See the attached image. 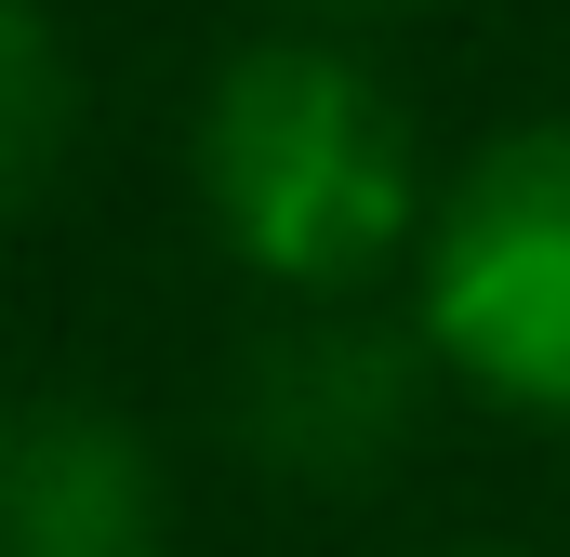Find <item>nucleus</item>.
<instances>
[{"instance_id":"nucleus-1","label":"nucleus","mask_w":570,"mask_h":557,"mask_svg":"<svg viewBox=\"0 0 570 557\" xmlns=\"http://www.w3.org/2000/svg\"><path fill=\"white\" fill-rule=\"evenodd\" d=\"M186 173H199L213 253L279 305H358L385 266H412V240L438 213L399 94L332 27L239 40L213 67V94H199Z\"/></svg>"},{"instance_id":"nucleus-6","label":"nucleus","mask_w":570,"mask_h":557,"mask_svg":"<svg viewBox=\"0 0 570 557\" xmlns=\"http://www.w3.org/2000/svg\"><path fill=\"white\" fill-rule=\"evenodd\" d=\"M279 13H385V0H279Z\"/></svg>"},{"instance_id":"nucleus-3","label":"nucleus","mask_w":570,"mask_h":557,"mask_svg":"<svg viewBox=\"0 0 570 557\" xmlns=\"http://www.w3.org/2000/svg\"><path fill=\"white\" fill-rule=\"evenodd\" d=\"M425 332L412 319H372V305H279L253 345H239V372H226V438L292 478V491H372L399 451H412V424H425Z\"/></svg>"},{"instance_id":"nucleus-7","label":"nucleus","mask_w":570,"mask_h":557,"mask_svg":"<svg viewBox=\"0 0 570 557\" xmlns=\"http://www.w3.org/2000/svg\"><path fill=\"white\" fill-rule=\"evenodd\" d=\"M478 557H491V545H478Z\"/></svg>"},{"instance_id":"nucleus-5","label":"nucleus","mask_w":570,"mask_h":557,"mask_svg":"<svg viewBox=\"0 0 570 557\" xmlns=\"http://www.w3.org/2000/svg\"><path fill=\"white\" fill-rule=\"evenodd\" d=\"M67 134H80V67H67V27H53V0H0V226L53 186Z\"/></svg>"},{"instance_id":"nucleus-2","label":"nucleus","mask_w":570,"mask_h":557,"mask_svg":"<svg viewBox=\"0 0 570 557\" xmlns=\"http://www.w3.org/2000/svg\"><path fill=\"white\" fill-rule=\"evenodd\" d=\"M412 332L438 385L518 424H570V107L504 120L464 173H438L412 240Z\"/></svg>"},{"instance_id":"nucleus-4","label":"nucleus","mask_w":570,"mask_h":557,"mask_svg":"<svg viewBox=\"0 0 570 557\" xmlns=\"http://www.w3.org/2000/svg\"><path fill=\"white\" fill-rule=\"evenodd\" d=\"M0 557H173V465L120 399L0 412Z\"/></svg>"}]
</instances>
